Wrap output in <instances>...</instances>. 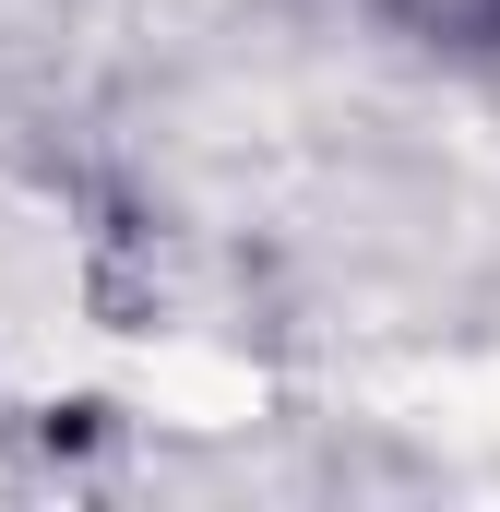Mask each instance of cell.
<instances>
[{
    "instance_id": "cell-1",
    "label": "cell",
    "mask_w": 500,
    "mask_h": 512,
    "mask_svg": "<svg viewBox=\"0 0 500 512\" xmlns=\"http://www.w3.org/2000/svg\"><path fill=\"white\" fill-rule=\"evenodd\" d=\"M417 24H441V36H489L500 24V0H405Z\"/></svg>"
}]
</instances>
